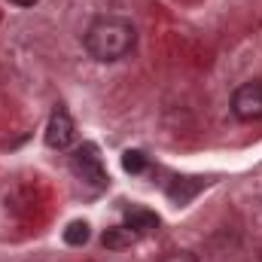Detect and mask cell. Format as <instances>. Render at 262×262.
<instances>
[{"label":"cell","mask_w":262,"mask_h":262,"mask_svg":"<svg viewBox=\"0 0 262 262\" xmlns=\"http://www.w3.org/2000/svg\"><path fill=\"white\" fill-rule=\"evenodd\" d=\"M82 46L101 64L122 61V58H128L131 52H134V46H137V28L131 25L128 18L101 15V18H95L89 25L85 37H82Z\"/></svg>","instance_id":"6da1fadb"},{"label":"cell","mask_w":262,"mask_h":262,"mask_svg":"<svg viewBox=\"0 0 262 262\" xmlns=\"http://www.w3.org/2000/svg\"><path fill=\"white\" fill-rule=\"evenodd\" d=\"M43 137H46V146H52V149H67V146L73 143L76 125H73V119H70V113H67L64 107H55V110H52Z\"/></svg>","instance_id":"277c9868"},{"label":"cell","mask_w":262,"mask_h":262,"mask_svg":"<svg viewBox=\"0 0 262 262\" xmlns=\"http://www.w3.org/2000/svg\"><path fill=\"white\" fill-rule=\"evenodd\" d=\"M122 168H125L128 174H143V171H146V156H143L140 149H128V152L122 156Z\"/></svg>","instance_id":"ba28073f"},{"label":"cell","mask_w":262,"mask_h":262,"mask_svg":"<svg viewBox=\"0 0 262 262\" xmlns=\"http://www.w3.org/2000/svg\"><path fill=\"white\" fill-rule=\"evenodd\" d=\"M70 168H73V174H76L82 183H89L92 189H107V183H110L107 168H104V162H101L95 143H82V146H76L73 156H70Z\"/></svg>","instance_id":"7a4b0ae2"},{"label":"cell","mask_w":262,"mask_h":262,"mask_svg":"<svg viewBox=\"0 0 262 262\" xmlns=\"http://www.w3.org/2000/svg\"><path fill=\"white\" fill-rule=\"evenodd\" d=\"M89 238H92V229H89V223H85V220H70V223H67L64 244H70V247H82Z\"/></svg>","instance_id":"8992f818"},{"label":"cell","mask_w":262,"mask_h":262,"mask_svg":"<svg viewBox=\"0 0 262 262\" xmlns=\"http://www.w3.org/2000/svg\"><path fill=\"white\" fill-rule=\"evenodd\" d=\"M131 241H134V232H131V229H125V226L107 229V232H104V238H101V244H104L107 250H119V247H128Z\"/></svg>","instance_id":"52a82bcc"},{"label":"cell","mask_w":262,"mask_h":262,"mask_svg":"<svg viewBox=\"0 0 262 262\" xmlns=\"http://www.w3.org/2000/svg\"><path fill=\"white\" fill-rule=\"evenodd\" d=\"M156 226H159V216L152 210H146V207H128L125 210V229H131L134 235H143Z\"/></svg>","instance_id":"5b68a950"},{"label":"cell","mask_w":262,"mask_h":262,"mask_svg":"<svg viewBox=\"0 0 262 262\" xmlns=\"http://www.w3.org/2000/svg\"><path fill=\"white\" fill-rule=\"evenodd\" d=\"M12 6H18V9H31V6H37L40 0H9Z\"/></svg>","instance_id":"9c48e42d"},{"label":"cell","mask_w":262,"mask_h":262,"mask_svg":"<svg viewBox=\"0 0 262 262\" xmlns=\"http://www.w3.org/2000/svg\"><path fill=\"white\" fill-rule=\"evenodd\" d=\"M232 116L238 122H259L262 119V82H244L232 95Z\"/></svg>","instance_id":"3957f363"}]
</instances>
